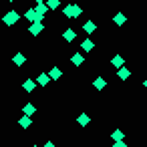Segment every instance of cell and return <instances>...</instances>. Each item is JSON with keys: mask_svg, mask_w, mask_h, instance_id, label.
Segmentation results:
<instances>
[{"mask_svg": "<svg viewBox=\"0 0 147 147\" xmlns=\"http://www.w3.org/2000/svg\"><path fill=\"white\" fill-rule=\"evenodd\" d=\"M81 12H83V8L79 4H69V6L63 8V14L67 18H77V16H81Z\"/></svg>", "mask_w": 147, "mask_h": 147, "instance_id": "6da1fadb", "label": "cell"}, {"mask_svg": "<svg viewBox=\"0 0 147 147\" xmlns=\"http://www.w3.org/2000/svg\"><path fill=\"white\" fill-rule=\"evenodd\" d=\"M16 20H18V12H16V10H8V12L2 16V22H4V24H8V26H12Z\"/></svg>", "mask_w": 147, "mask_h": 147, "instance_id": "7a4b0ae2", "label": "cell"}, {"mask_svg": "<svg viewBox=\"0 0 147 147\" xmlns=\"http://www.w3.org/2000/svg\"><path fill=\"white\" fill-rule=\"evenodd\" d=\"M42 30H45V24H42V22H30V26H28V32H30L32 36L40 34Z\"/></svg>", "mask_w": 147, "mask_h": 147, "instance_id": "3957f363", "label": "cell"}, {"mask_svg": "<svg viewBox=\"0 0 147 147\" xmlns=\"http://www.w3.org/2000/svg\"><path fill=\"white\" fill-rule=\"evenodd\" d=\"M81 49H83V51H85V53H91V51H93V49H95V42H93V40H91V38H85V40H83V42H81Z\"/></svg>", "mask_w": 147, "mask_h": 147, "instance_id": "277c9868", "label": "cell"}, {"mask_svg": "<svg viewBox=\"0 0 147 147\" xmlns=\"http://www.w3.org/2000/svg\"><path fill=\"white\" fill-rule=\"evenodd\" d=\"M71 63H73V65H75V67H81V65H83V63H85V57H83V55H81V53H75V55H73V57H71Z\"/></svg>", "mask_w": 147, "mask_h": 147, "instance_id": "5b68a950", "label": "cell"}, {"mask_svg": "<svg viewBox=\"0 0 147 147\" xmlns=\"http://www.w3.org/2000/svg\"><path fill=\"white\" fill-rule=\"evenodd\" d=\"M22 89H24V91H26V93H32V91H34V89H36V83H34V81H32V79H26V81H24V83H22Z\"/></svg>", "mask_w": 147, "mask_h": 147, "instance_id": "8992f818", "label": "cell"}, {"mask_svg": "<svg viewBox=\"0 0 147 147\" xmlns=\"http://www.w3.org/2000/svg\"><path fill=\"white\" fill-rule=\"evenodd\" d=\"M125 20H127V16H125L123 12H117V14L113 16V22H115L117 26H123V24H125Z\"/></svg>", "mask_w": 147, "mask_h": 147, "instance_id": "52a82bcc", "label": "cell"}, {"mask_svg": "<svg viewBox=\"0 0 147 147\" xmlns=\"http://www.w3.org/2000/svg\"><path fill=\"white\" fill-rule=\"evenodd\" d=\"M63 38H65V40H69V42H73V40L77 38V32H75L73 28H67V30L63 32Z\"/></svg>", "mask_w": 147, "mask_h": 147, "instance_id": "ba28073f", "label": "cell"}, {"mask_svg": "<svg viewBox=\"0 0 147 147\" xmlns=\"http://www.w3.org/2000/svg\"><path fill=\"white\" fill-rule=\"evenodd\" d=\"M77 123H79L81 127H87V125L91 123V117H89L87 113H81V115H79V119H77Z\"/></svg>", "mask_w": 147, "mask_h": 147, "instance_id": "9c48e42d", "label": "cell"}, {"mask_svg": "<svg viewBox=\"0 0 147 147\" xmlns=\"http://www.w3.org/2000/svg\"><path fill=\"white\" fill-rule=\"evenodd\" d=\"M117 75H119V79H121V81H127L131 73H129V69H127V67H119V71H117Z\"/></svg>", "mask_w": 147, "mask_h": 147, "instance_id": "30bf717a", "label": "cell"}, {"mask_svg": "<svg viewBox=\"0 0 147 147\" xmlns=\"http://www.w3.org/2000/svg\"><path fill=\"white\" fill-rule=\"evenodd\" d=\"M18 123H20V127H22V129H28V127H30V123H32V119H30V115H22Z\"/></svg>", "mask_w": 147, "mask_h": 147, "instance_id": "8fae6325", "label": "cell"}, {"mask_svg": "<svg viewBox=\"0 0 147 147\" xmlns=\"http://www.w3.org/2000/svg\"><path fill=\"white\" fill-rule=\"evenodd\" d=\"M61 75H63V71H61L59 67H53V69H51V73H49V77H51L53 81H57V79H61Z\"/></svg>", "mask_w": 147, "mask_h": 147, "instance_id": "7c38bea8", "label": "cell"}, {"mask_svg": "<svg viewBox=\"0 0 147 147\" xmlns=\"http://www.w3.org/2000/svg\"><path fill=\"white\" fill-rule=\"evenodd\" d=\"M83 28H85V32H89V34H91V32H95V30H97V24H95L93 20H89V22H85V24H83Z\"/></svg>", "mask_w": 147, "mask_h": 147, "instance_id": "4fadbf2b", "label": "cell"}, {"mask_svg": "<svg viewBox=\"0 0 147 147\" xmlns=\"http://www.w3.org/2000/svg\"><path fill=\"white\" fill-rule=\"evenodd\" d=\"M12 63H14V65H18V67H20V65H24V63H26V57H24V55H20V53H18V55H14V57H12Z\"/></svg>", "mask_w": 147, "mask_h": 147, "instance_id": "5bb4252c", "label": "cell"}, {"mask_svg": "<svg viewBox=\"0 0 147 147\" xmlns=\"http://www.w3.org/2000/svg\"><path fill=\"white\" fill-rule=\"evenodd\" d=\"M49 73H42V75H38V79H36V83L40 85V87H47V83H49Z\"/></svg>", "mask_w": 147, "mask_h": 147, "instance_id": "9a60e30c", "label": "cell"}, {"mask_svg": "<svg viewBox=\"0 0 147 147\" xmlns=\"http://www.w3.org/2000/svg\"><path fill=\"white\" fill-rule=\"evenodd\" d=\"M93 85H95V89H99V91H101V89H105V87H107V81H105L103 77H99V79H95V81H93Z\"/></svg>", "mask_w": 147, "mask_h": 147, "instance_id": "2e32d148", "label": "cell"}, {"mask_svg": "<svg viewBox=\"0 0 147 147\" xmlns=\"http://www.w3.org/2000/svg\"><path fill=\"white\" fill-rule=\"evenodd\" d=\"M123 63H125V61H123V57H119V55L111 59V65H113L115 69H119V67H123Z\"/></svg>", "mask_w": 147, "mask_h": 147, "instance_id": "e0dca14e", "label": "cell"}, {"mask_svg": "<svg viewBox=\"0 0 147 147\" xmlns=\"http://www.w3.org/2000/svg\"><path fill=\"white\" fill-rule=\"evenodd\" d=\"M22 111H24V115H32V113H36V107H34L32 103H26V105L22 107Z\"/></svg>", "mask_w": 147, "mask_h": 147, "instance_id": "ac0fdd59", "label": "cell"}, {"mask_svg": "<svg viewBox=\"0 0 147 147\" xmlns=\"http://www.w3.org/2000/svg\"><path fill=\"white\" fill-rule=\"evenodd\" d=\"M34 10H36V12H38V14H47V12H49V6H47V4H45V2H38V4H36V8H34Z\"/></svg>", "mask_w": 147, "mask_h": 147, "instance_id": "d6986e66", "label": "cell"}, {"mask_svg": "<svg viewBox=\"0 0 147 147\" xmlns=\"http://www.w3.org/2000/svg\"><path fill=\"white\" fill-rule=\"evenodd\" d=\"M111 137H113V141H121V139H125V135H123L121 129H115V131L111 133Z\"/></svg>", "mask_w": 147, "mask_h": 147, "instance_id": "ffe728a7", "label": "cell"}, {"mask_svg": "<svg viewBox=\"0 0 147 147\" xmlns=\"http://www.w3.org/2000/svg\"><path fill=\"white\" fill-rule=\"evenodd\" d=\"M45 4L49 6V10H55V8H59V6H61V0H47Z\"/></svg>", "mask_w": 147, "mask_h": 147, "instance_id": "44dd1931", "label": "cell"}, {"mask_svg": "<svg viewBox=\"0 0 147 147\" xmlns=\"http://www.w3.org/2000/svg\"><path fill=\"white\" fill-rule=\"evenodd\" d=\"M34 16H36V10H34V8H30V10H26V12H24V18H26V20H30V22L34 20Z\"/></svg>", "mask_w": 147, "mask_h": 147, "instance_id": "7402d4cb", "label": "cell"}, {"mask_svg": "<svg viewBox=\"0 0 147 147\" xmlns=\"http://www.w3.org/2000/svg\"><path fill=\"white\" fill-rule=\"evenodd\" d=\"M113 147H127V143L121 139V141H115V143H113Z\"/></svg>", "mask_w": 147, "mask_h": 147, "instance_id": "603a6c76", "label": "cell"}, {"mask_svg": "<svg viewBox=\"0 0 147 147\" xmlns=\"http://www.w3.org/2000/svg\"><path fill=\"white\" fill-rule=\"evenodd\" d=\"M42 147H57V145H55V143H53V141H47V143H45V145H42Z\"/></svg>", "mask_w": 147, "mask_h": 147, "instance_id": "cb8c5ba5", "label": "cell"}, {"mask_svg": "<svg viewBox=\"0 0 147 147\" xmlns=\"http://www.w3.org/2000/svg\"><path fill=\"white\" fill-rule=\"evenodd\" d=\"M143 87H145V89H147V79H145V81H143Z\"/></svg>", "mask_w": 147, "mask_h": 147, "instance_id": "d4e9b609", "label": "cell"}, {"mask_svg": "<svg viewBox=\"0 0 147 147\" xmlns=\"http://www.w3.org/2000/svg\"><path fill=\"white\" fill-rule=\"evenodd\" d=\"M34 2H36V4H38V2H45V0H34Z\"/></svg>", "mask_w": 147, "mask_h": 147, "instance_id": "484cf974", "label": "cell"}, {"mask_svg": "<svg viewBox=\"0 0 147 147\" xmlns=\"http://www.w3.org/2000/svg\"><path fill=\"white\" fill-rule=\"evenodd\" d=\"M8 2H14V0H8Z\"/></svg>", "mask_w": 147, "mask_h": 147, "instance_id": "4316f807", "label": "cell"}, {"mask_svg": "<svg viewBox=\"0 0 147 147\" xmlns=\"http://www.w3.org/2000/svg\"><path fill=\"white\" fill-rule=\"evenodd\" d=\"M32 147H38V145H32Z\"/></svg>", "mask_w": 147, "mask_h": 147, "instance_id": "83f0119b", "label": "cell"}]
</instances>
